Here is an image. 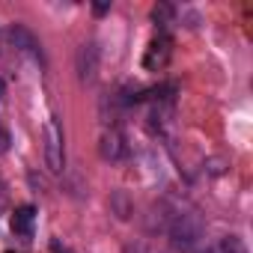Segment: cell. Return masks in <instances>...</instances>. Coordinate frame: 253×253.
Wrapping results in <instances>:
<instances>
[{
	"label": "cell",
	"instance_id": "6",
	"mask_svg": "<svg viewBox=\"0 0 253 253\" xmlns=\"http://www.w3.org/2000/svg\"><path fill=\"white\" fill-rule=\"evenodd\" d=\"M75 72H78V78L84 84H89L95 78V72H98V48H95V42H86V45L78 48V54H75Z\"/></svg>",
	"mask_w": 253,
	"mask_h": 253
},
{
	"label": "cell",
	"instance_id": "4",
	"mask_svg": "<svg viewBox=\"0 0 253 253\" xmlns=\"http://www.w3.org/2000/svg\"><path fill=\"white\" fill-rule=\"evenodd\" d=\"M98 152L104 161H125L128 158V140H125V134L119 128H107L101 134V143H98Z\"/></svg>",
	"mask_w": 253,
	"mask_h": 253
},
{
	"label": "cell",
	"instance_id": "3",
	"mask_svg": "<svg viewBox=\"0 0 253 253\" xmlns=\"http://www.w3.org/2000/svg\"><path fill=\"white\" fill-rule=\"evenodd\" d=\"M170 54H173V39H170V33L158 30V36L149 42V48H146V54H143V66H146L149 72L164 69L167 60H170Z\"/></svg>",
	"mask_w": 253,
	"mask_h": 253
},
{
	"label": "cell",
	"instance_id": "10",
	"mask_svg": "<svg viewBox=\"0 0 253 253\" xmlns=\"http://www.w3.org/2000/svg\"><path fill=\"white\" fill-rule=\"evenodd\" d=\"M6 149H9V134L0 128V152H6Z\"/></svg>",
	"mask_w": 253,
	"mask_h": 253
},
{
	"label": "cell",
	"instance_id": "5",
	"mask_svg": "<svg viewBox=\"0 0 253 253\" xmlns=\"http://www.w3.org/2000/svg\"><path fill=\"white\" fill-rule=\"evenodd\" d=\"M9 39H12V45L21 51V54H27V57H33L39 66H45V51H42V45H39V39L24 27V24H12L9 27Z\"/></svg>",
	"mask_w": 253,
	"mask_h": 253
},
{
	"label": "cell",
	"instance_id": "14",
	"mask_svg": "<svg viewBox=\"0 0 253 253\" xmlns=\"http://www.w3.org/2000/svg\"><path fill=\"white\" fill-rule=\"evenodd\" d=\"M0 98H3V81H0Z\"/></svg>",
	"mask_w": 253,
	"mask_h": 253
},
{
	"label": "cell",
	"instance_id": "11",
	"mask_svg": "<svg viewBox=\"0 0 253 253\" xmlns=\"http://www.w3.org/2000/svg\"><path fill=\"white\" fill-rule=\"evenodd\" d=\"M92 9H95V15H104V12H107V9H110V3H95V6H92Z\"/></svg>",
	"mask_w": 253,
	"mask_h": 253
},
{
	"label": "cell",
	"instance_id": "7",
	"mask_svg": "<svg viewBox=\"0 0 253 253\" xmlns=\"http://www.w3.org/2000/svg\"><path fill=\"white\" fill-rule=\"evenodd\" d=\"M33 226H36V206H18L12 214V232L18 238H33Z\"/></svg>",
	"mask_w": 253,
	"mask_h": 253
},
{
	"label": "cell",
	"instance_id": "12",
	"mask_svg": "<svg viewBox=\"0 0 253 253\" xmlns=\"http://www.w3.org/2000/svg\"><path fill=\"white\" fill-rule=\"evenodd\" d=\"M197 253H217L214 247H206V250H197Z\"/></svg>",
	"mask_w": 253,
	"mask_h": 253
},
{
	"label": "cell",
	"instance_id": "9",
	"mask_svg": "<svg viewBox=\"0 0 253 253\" xmlns=\"http://www.w3.org/2000/svg\"><path fill=\"white\" fill-rule=\"evenodd\" d=\"M173 15H176V9L173 6H167V3H161V6H155L152 9V18H155V24H161V30L167 33V27L173 24Z\"/></svg>",
	"mask_w": 253,
	"mask_h": 253
},
{
	"label": "cell",
	"instance_id": "2",
	"mask_svg": "<svg viewBox=\"0 0 253 253\" xmlns=\"http://www.w3.org/2000/svg\"><path fill=\"white\" fill-rule=\"evenodd\" d=\"M203 235V226L194 214H176L170 220V241L176 250H191Z\"/></svg>",
	"mask_w": 253,
	"mask_h": 253
},
{
	"label": "cell",
	"instance_id": "13",
	"mask_svg": "<svg viewBox=\"0 0 253 253\" xmlns=\"http://www.w3.org/2000/svg\"><path fill=\"white\" fill-rule=\"evenodd\" d=\"M54 253H69V250H60V244H54Z\"/></svg>",
	"mask_w": 253,
	"mask_h": 253
},
{
	"label": "cell",
	"instance_id": "1",
	"mask_svg": "<svg viewBox=\"0 0 253 253\" xmlns=\"http://www.w3.org/2000/svg\"><path fill=\"white\" fill-rule=\"evenodd\" d=\"M66 164V143H63V125L57 116L48 119L45 125V167L51 173H63Z\"/></svg>",
	"mask_w": 253,
	"mask_h": 253
},
{
	"label": "cell",
	"instance_id": "8",
	"mask_svg": "<svg viewBox=\"0 0 253 253\" xmlns=\"http://www.w3.org/2000/svg\"><path fill=\"white\" fill-rule=\"evenodd\" d=\"M214 250H217V253H250L247 244H244V238H238V235H223Z\"/></svg>",
	"mask_w": 253,
	"mask_h": 253
}]
</instances>
